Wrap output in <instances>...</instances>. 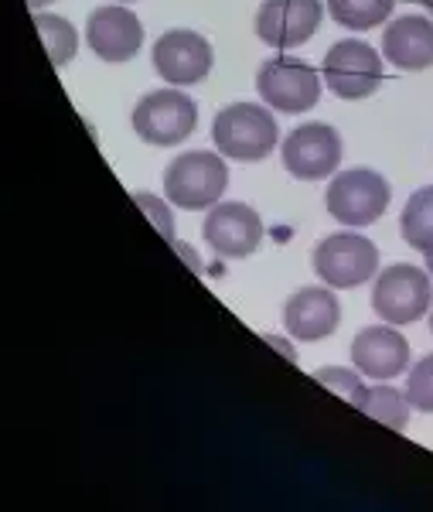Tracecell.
Segmentation results:
<instances>
[{"label": "cell", "mask_w": 433, "mask_h": 512, "mask_svg": "<svg viewBox=\"0 0 433 512\" xmlns=\"http://www.w3.org/2000/svg\"><path fill=\"white\" fill-rule=\"evenodd\" d=\"M324 82L341 99H365L379 89L382 82V59L376 48L365 45L358 38L338 41L331 52L324 55Z\"/></svg>", "instance_id": "ba28073f"}, {"label": "cell", "mask_w": 433, "mask_h": 512, "mask_svg": "<svg viewBox=\"0 0 433 512\" xmlns=\"http://www.w3.org/2000/svg\"><path fill=\"white\" fill-rule=\"evenodd\" d=\"M198 123V106L195 99L181 93L178 86L154 89L137 103L133 110V130L140 140L154 147H174L185 137H191Z\"/></svg>", "instance_id": "3957f363"}, {"label": "cell", "mask_w": 433, "mask_h": 512, "mask_svg": "<svg viewBox=\"0 0 433 512\" xmlns=\"http://www.w3.org/2000/svg\"><path fill=\"white\" fill-rule=\"evenodd\" d=\"M35 28H38L41 41H45V52H48V59H52L55 69H65V65L76 59L79 35H76V28H72L69 21L58 18V14L35 11Z\"/></svg>", "instance_id": "ac0fdd59"}, {"label": "cell", "mask_w": 433, "mask_h": 512, "mask_svg": "<svg viewBox=\"0 0 433 512\" xmlns=\"http://www.w3.org/2000/svg\"><path fill=\"white\" fill-rule=\"evenodd\" d=\"M352 359L369 379H396L410 366V342L396 328H362L352 342Z\"/></svg>", "instance_id": "5bb4252c"}, {"label": "cell", "mask_w": 433, "mask_h": 512, "mask_svg": "<svg viewBox=\"0 0 433 512\" xmlns=\"http://www.w3.org/2000/svg\"><path fill=\"white\" fill-rule=\"evenodd\" d=\"M205 243L226 260H243L263 243V222L243 202H222L205 219Z\"/></svg>", "instance_id": "7c38bea8"}, {"label": "cell", "mask_w": 433, "mask_h": 512, "mask_svg": "<svg viewBox=\"0 0 433 512\" xmlns=\"http://www.w3.org/2000/svg\"><path fill=\"white\" fill-rule=\"evenodd\" d=\"M389 209V181L369 168L341 171L328 188V212L341 226H372Z\"/></svg>", "instance_id": "8992f818"}, {"label": "cell", "mask_w": 433, "mask_h": 512, "mask_svg": "<svg viewBox=\"0 0 433 512\" xmlns=\"http://www.w3.org/2000/svg\"><path fill=\"white\" fill-rule=\"evenodd\" d=\"M396 0H328V11L341 28L369 31L393 14Z\"/></svg>", "instance_id": "d6986e66"}, {"label": "cell", "mask_w": 433, "mask_h": 512, "mask_svg": "<svg viewBox=\"0 0 433 512\" xmlns=\"http://www.w3.org/2000/svg\"><path fill=\"white\" fill-rule=\"evenodd\" d=\"M430 332H433V311H430Z\"/></svg>", "instance_id": "4316f807"}, {"label": "cell", "mask_w": 433, "mask_h": 512, "mask_svg": "<svg viewBox=\"0 0 433 512\" xmlns=\"http://www.w3.org/2000/svg\"><path fill=\"white\" fill-rule=\"evenodd\" d=\"M382 55L403 72H423L433 65V21L420 14L396 18L382 31Z\"/></svg>", "instance_id": "2e32d148"}, {"label": "cell", "mask_w": 433, "mask_h": 512, "mask_svg": "<svg viewBox=\"0 0 433 512\" xmlns=\"http://www.w3.org/2000/svg\"><path fill=\"white\" fill-rule=\"evenodd\" d=\"M314 379H318L321 386H328V390H335L338 396H345L348 403H355V407H362L365 400V386L362 379H358V373H352V369H341V366H324L314 373Z\"/></svg>", "instance_id": "44dd1931"}, {"label": "cell", "mask_w": 433, "mask_h": 512, "mask_svg": "<svg viewBox=\"0 0 433 512\" xmlns=\"http://www.w3.org/2000/svg\"><path fill=\"white\" fill-rule=\"evenodd\" d=\"M379 250L365 236L335 233L314 246V274L328 287H358L376 277Z\"/></svg>", "instance_id": "52a82bcc"}, {"label": "cell", "mask_w": 433, "mask_h": 512, "mask_svg": "<svg viewBox=\"0 0 433 512\" xmlns=\"http://www.w3.org/2000/svg\"><path fill=\"white\" fill-rule=\"evenodd\" d=\"M277 137V120L260 103H232L212 123L215 147L232 161H263L277 147Z\"/></svg>", "instance_id": "6da1fadb"}, {"label": "cell", "mask_w": 433, "mask_h": 512, "mask_svg": "<svg viewBox=\"0 0 433 512\" xmlns=\"http://www.w3.org/2000/svg\"><path fill=\"white\" fill-rule=\"evenodd\" d=\"M341 321V308L338 297L324 287H301L283 308V325L294 338L301 342H318V338H328L338 328Z\"/></svg>", "instance_id": "9a60e30c"}, {"label": "cell", "mask_w": 433, "mask_h": 512, "mask_svg": "<svg viewBox=\"0 0 433 512\" xmlns=\"http://www.w3.org/2000/svg\"><path fill=\"white\" fill-rule=\"evenodd\" d=\"M423 4H427V11L433 14V0H423Z\"/></svg>", "instance_id": "484cf974"}, {"label": "cell", "mask_w": 433, "mask_h": 512, "mask_svg": "<svg viewBox=\"0 0 433 512\" xmlns=\"http://www.w3.org/2000/svg\"><path fill=\"white\" fill-rule=\"evenodd\" d=\"M423 256H427V274H433V250H430V253H423Z\"/></svg>", "instance_id": "d4e9b609"}, {"label": "cell", "mask_w": 433, "mask_h": 512, "mask_svg": "<svg viewBox=\"0 0 433 512\" xmlns=\"http://www.w3.org/2000/svg\"><path fill=\"white\" fill-rule=\"evenodd\" d=\"M256 89H260L263 103L280 113H307L321 99L318 72L301 59H290V55L263 62L256 72Z\"/></svg>", "instance_id": "5b68a950"}, {"label": "cell", "mask_w": 433, "mask_h": 512, "mask_svg": "<svg viewBox=\"0 0 433 512\" xmlns=\"http://www.w3.org/2000/svg\"><path fill=\"white\" fill-rule=\"evenodd\" d=\"M45 4H52V0H28L31 11H41V7H45Z\"/></svg>", "instance_id": "cb8c5ba5"}, {"label": "cell", "mask_w": 433, "mask_h": 512, "mask_svg": "<svg viewBox=\"0 0 433 512\" xmlns=\"http://www.w3.org/2000/svg\"><path fill=\"white\" fill-rule=\"evenodd\" d=\"M321 0H263L256 11V35L270 48H301L321 28Z\"/></svg>", "instance_id": "8fae6325"}, {"label": "cell", "mask_w": 433, "mask_h": 512, "mask_svg": "<svg viewBox=\"0 0 433 512\" xmlns=\"http://www.w3.org/2000/svg\"><path fill=\"white\" fill-rule=\"evenodd\" d=\"M433 301L430 274L413 263H396V267L382 270L376 277V291H372V308L386 325H410L423 318Z\"/></svg>", "instance_id": "277c9868"}, {"label": "cell", "mask_w": 433, "mask_h": 512, "mask_svg": "<svg viewBox=\"0 0 433 512\" xmlns=\"http://www.w3.org/2000/svg\"><path fill=\"white\" fill-rule=\"evenodd\" d=\"M86 38H89V48H93L103 62H127L140 52V45H144V28H140V18L130 7L110 4L89 14Z\"/></svg>", "instance_id": "4fadbf2b"}, {"label": "cell", "mask_w": 433, "mask_h": 512, "mask_svg": "<svg viewBox=\"0 0 433 512\" xmlns=\"http://www.w3.org/2000/svg\"><path fill=\"white\" fill-rule=\"evenodd\" d=\"M212 45H208L205 35L188 28H174L164 31L154 45V69L157 76L171 86H195L202 82L208 72H212Z\"/></svg>", "instance_id": "30bf717a"}, {"label": "cell", "mask_w": 433, "mask_h": 512, "mask_svg": "<svg viewBox=\"0 0 433 512\" xmlns=\"http://www.w3.org/2000/svg\"><path fill=\"white\" fill-rule=\"evenodd\" d=\"M229 185V168L219 154L212 151H188L174 158L164 171V192L174 205L188 212L215 209Z\"/></svg>", "instance_id": "7a4b0ae2"}, {"label": "cell", "mask_w": 433, "mask_h": 512, "mask_svg": "<svg viewBox=\"0 0 433 512\" xmlns=\"http://www.w3.org/2000/svg\"><path fill=\"white\" fill-rule=\"evenodd\" d=\"M410 396H403L393 386H376V390H365V400L358 410H365L369 417H376L379 424L393 427V431H406L410 424Z\"/></svg>", "instance_id": "ffe728a7"}, {"label": "cell", "mask_w": 433, "mask_h": 512, "mask_svg": "<svg viewBox=\"0 0 433 512\" xmlns=\"http://www.w3.org/2000/svg\"><path fill=\"white\" fill-rule=\"evenodd\" d=\"M399 233H403L406 246H413V250L420 253L433 250V185L410 195L403 219H399Z\"/></svg>", "instance_id": "e0dca14e"}, {"label": "cell", "mask_w": 433, "mask_h": 512, "mask_svg": "<svg viewBox=\"0 0 433 512\" xmlns=\"http://www.w3.org/2000/svg\"><path fill=\"white\" fill-rule=\"evenodd\" d=\"M341 164V137L328 123H304L283 140V168L301 181H321Z\"/></svg>", "instance_id": "9c48e42d"}, {"label": "cell", "mask_w": 433, "mask_h": 512, "mask_svg": "<svg viewBox=\"0 0 433 512\" xmlns=\"http://www.w3.org/2000/svg\"><path fill=\"white\" fill-rule=\"evenodd\" d=\"M406 396H410V403L416 410L433 414V352L413 366L410 383H406Z\"/></svg>", "instance_id": "7402d4cb"}, {"label": "cell", "mask_w": 433, "mask_h": 512, "mask_svg": "<svg viewBox=\"0 0 433 512\" xmlns=\"http://www.w3.org/2000/svg\"><path fill=\"white\" fill-rule=\"evenodd\" d=\"M133 202H137L140 209L147 212V219H151L154 226L161 229L164 239H174V219H171L168 205H164L161 198H154V195H147V192H137V195H133Z\"/></svg>", "instance_id": "603a6c76"}]
</instances>
